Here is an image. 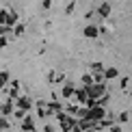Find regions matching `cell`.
I'll use <instances>...</instances> for the list:
<instances>
[{
    "instance_id": "cell-1",
    "label": "cell",
    "mask_w": 132,
    "mask_h": 132,
    "mask_svg": "<svg viewBox=\"0 0 132 132\" xmlns=\"http://www.w3.org/2000/svg\"><path fill=\"white\" fill-rule=\"evenodd\" d=\"M87 89V97L89 100H97L106 93V85H91V87H85Z\"/></svg>"
},
{
    "instance_id": "cell-2",
    "label": "cell",
    "mask_w": 132,
    "mask_h": 132,
    "mask_svg": "<svg viewBox=\"0 0 132 132\" xmlns=\"http://www.w3.org/2000/svg\"><path fill=\"white\" fill-rule=\"evenodd\" d=\"M104 117H106V108H102V106H93V108H89V119H91L93 123L102 121Z\"/></svg>"
},
{
    "instance_id": "cell-3",
    "label": "cell",
    "mask_w": 132,
    "mask_h": 132,
    "mask_svg": "<svg viewBox=\"0 0 132 132\" xmlns=\"http://www.w3.org/2000/svg\"><path fill=\"white\" fill-rule=\"evenodd\" d=\"M111 11H113V4L108 2V0H104V2H100V7H97V11H95V13L100 15L102 20H106L108 15H111Z\"/></svg>"
},
{
    "instance_id": "cell-4",
    "label": "cell",
    "mask_w": 132,
    "mask_h": 132,
    "mask_svg": "<svg viewBox=\"0 0 132 132\" xmlns=\"http://www.w3.org/2000/svg\"><path fill=\"white\" fill-rule=\"evenodd\" d=\"M82 35H85V37H89V39H95V37L100 35V30H97V26H95V24H89V26H85Z\"/></svg>"
},
{
    "instance_id": "cell-5",
    "label": "cell",
    "mask_w": 132,
    "mask_h": 132,
    "mask_svg": "<svg viewBox=\"0 0 132 132\" xmlns=\"http://www.w3.org/2000/svg\"><path fill=\"white\" fill-rule=\"evenodd\" d=\"M119 76V69L117 67H104V80H113Z\"/></svg>"
},
{
    "instance_id": "cell-6",
    "label": "cell",
    "mask_w": 132,
    "mask_h": 132,
    "mask_svg": "<svg viewBox=\"0 0 132 132\" xmlns=\"http://www.w3.org/2000/svg\"><path fill=\"white\" fill-rule=\"evenodd\" d=\"M74 97L78 100V104H80V102L85 104L87 100H89V97H87V89H85V87H82V89H76V91H74Z\"/></svg>"
},
{
    "instance_id": "cell-7",
    "label": "cell",
    "mask_w": 132,
    "mask_h": 132,
    "mask_svg": "<svg viewBox=\"0 0 132 132\" xmlns=\"http://www.w3.org/2000/svg\"><path fill=\"white\" fill-rule=\"evenodd\" d=\"M113 123H115V121H113L111 117H104L102 121H97V126H95V130H108V128H111Z\"/></svg>"
},
{
    "instance_id": "cell-8",
    "label": "cell",
    "mask_w": 132,
    "mask_h": 132,
    "mask_svg": "<svg viewBox=\"0 0 132 132\" xmlns=\"http://www.w3.org/2000/svg\"><path fill=\"white\" fill-rule=\"evenodd\" d=\"M95 104H97V106H102V108H106L108 104H111V95H108V93H104L102 97H97V100H95Z\"/></svg>"
},
{
    "instance_id": "cell-9",
    "label": "cell",
    "mask_w": 132,
    "mask_h": 132,
    "mask_svg": "<svg viewBox=\"0 0 132 132\" xmlns=\"http://www.w3.org/2000/svg\"><path fill=\"white\" fill-rule=\"evenodd\" d=\"M74 91H76V87L71 85V82H67V85L63 87V91H61V93H63V97H71V95H74Z\"/></svg>"
},
{
    "instance_id": "cell-10",
    "label": "cell",
    "mask_w": 132,
    "mask_h": 132,
    "mask_svg": "<svg viewBox=\"0 0 132 132\" xmlns=\"http://www.w3.org/2000/svg\"><path fill=\"white\" fill-rule=\"evenodd\" d=\"M50 111L59 115V113L63 111V106H61V102H56V100H54V102H50V104H48V113H50Z\"/></svg>"
},
{
    "instance_id": "cell-11",
    "label": "cell",
    "mask_w": 132,
    "mask_h": 132,
    "mask_svg": "<svg viewBox=\"0 0 132 132\" xmlns=\"http://www.w3.org/2000/svg\"><path fill=\"white\" fill-rule=\"evenodd\" d=\"M76 117H78V119H89V108H87V106H80L78 113H76Z\"/></svg>"
},
{
    "instance_id": "cell-12",
    "label": "cell",
    "mask_w": 132,
    "mask_h": 132,
    "mask_svg": "<svg viewBox=\"0 0 132 132\" xmlns=\"http://www.w3.org/2000/svg\"><path fill=\"white\" fill-rule=\"evenodd\" d=\"M91 74H104V65L100 61H95V63L91 65Z\"/></svg>"
},
{
    "instance_id": "cell-13",
    "label": "cell",
    "mask_w": 132,
    "mask_h": 132,
    "mask_svg": "<svg viewBox=\"0 0 132 132\" xmlns=\"http://www.w3.org/2000/svg\"><path fill=\"white\" fill-rule=\"evenodd\" d=\"M82 85H85V87H91L93 85V76H91V71H89V74H82Z\"/></svg>"
},
{
    "instance_id": "cell-14",
    "label": "cell",
    "mask_w": 132,
    "mask_h": 132,
    "mask_svg": "<svg viewBox=\"0 0 132 132\" xmlns=\"http://www.w3.org/2000/svg\"><path fill=\"white\" fill-rule=\"evenodd\" d=\"M74 9H76V0H69V2H67V7H65V13H67V15H71V13H74Z\"/></svg>"
},
{
    "instance_id": "cell-15",
    "label": "cell",
    "mask_w": 132,
    "mask_h": 132,
    "mask_svg": "<svg viewBox=\"0 0 132 132\" xmlns=\"http://www.w3.org/2000/svg\"><path fill=\"white\" fill-rule=\"evenodd\" d=\"M20 106L24 108V111H28V108H30V100H26V97H22V100H20Z\"/></svg>"
},
{
    "instance_id": "cell-16",
    "label": "cell",
    "mask_w": 132,
    "mask_h": 132,
    "mask_svg": "<svg viewBox=\"0 0 132 132\" xmlns=\"http://www.w3.org/2000/svg\"><path fill=\"white\" fill-rule=\"evenodd\" d=\"M128 119H130V113H121V115H119V123H126V121H128Z\"/></svg>"
},
{
    "instance_id": "cell-17",
    "label": "cell",
    "mask_w": 132,
    "mask_h": 132,
    "mask_svg": "<svg viewBox=\"0 0 132 132\" xmlns=\"http://www.w3.org/2000/svg\"><path fill=\"white\" fill-rule=\"evenodd\" d=\"M119 85H121V89H128V85H130V78H126V76H123V78L119 80Z\"/></svg>"
},
{
    "instance_id": "cell-18",
    "label": "cell",
    "mask_w": 132,
    "mask_h": 132,
    "mask_svg": "<svg viewBox=\"0 0 132 132\" xmlns=\"http://www.w3.org/2000/svg\"><path fill=\"white\" fill-rule=\"evenodd\" d=\"M7 18H9L7 11H0V24H7Z\"/></svg>"
},
{
    "instance_id": "cell-19",
    "label": "cell",
    "mask_w": 132,
    "mask_h": 132,
    "mask_svg": "<svg viewBox=\"0 0 132 132\" xmlns=\"http://www.w3.org/2000/svg\"><path fill=\"white\" fill-rule=\"evenodd\" d=\"M54 80H56V82H63V80H65V74H63V71H61V74H54Z\"/></svg>"
},
{
    "instance_id": "cell-20",
    "label": "cell",
    "mask_w": 132,
    "mask_h": 132,
    "mask_svg": "<svg viewBox=\"0 0 132 132\" xmlns=\"http://www.w3.org/2000/svg\"><path fill=\"white\" fill-rule=\"evenodd\" d=\"M15 35H24V26H22V24L15 26Z\"/></svg>"
},
{
    "instance_id": "cell-21",
    "label": "cell",
    "mask_w": 132,
    "mask_h": 132,
    "mask_svg": "<svg viewBox=\"0 0 132 132\" xmlns=\"http://www.w3.org/2000/svg\"><path fill=\"white\" fill-rule=\"evenodd\" d=\"M108 130H111V132H121V126H117V123H113V126H111V128H108Z\"/></svg>"
},
{
    "instance_id": "cell-22",
    "label": "cell",
    "mask_w": 132,
    "mask_h": 132,
    "mask_svg": "<svg viewBox=\"0 0 132 132\" xmlns=\"http://www.w3.org/2000/svg\"><path fill=\"white\" fill-rule=\"evenodd\" d=\"M24 130H32V121H30V119H26V121H24Z\"/></svg>"
},
{
    "instance_id": "cell-23",
    "label": "cell",
    "mask_w": 132,
    "mask_h": 132,
    "mask_svg": "<svg viewBox=\"0 0 132 132\" xmlns=\"http://www.w3.org/2000/svg\"><path fill=\"white\" fill-rule=\"evenodd\" d=\"M52 7V0H43V9H50Z\"/></svg>"
},
{
    "instance_id": "cell-24",
    "label": "cell",
    "mask_w": 132,
    "mask_h": 132,
    "mask_svg": "<svg viewBox=\"0 0 132 132\" xmlns=\"http://www.w3.org/2000/svg\"><path fill=\"white\" fill-rule=\"evenodd\" d=\"M7 46V37H0V48H4Z\"/></svg>"
},
{
    "instance_id": "cell-25",
    "label": "cell",
    "mask_w": 132,
    "mask_h": 132,
    "mask_svg": "<svg viewBox=\"0 0 132 132\" xmlns=\"http://www.w3.org/2000/svg\"><path fill=\"white\" fill-rule=\"evenodd\" d=\"M4 80H7V74H0V85H2Z\"/></svg>"
},
{
    "instance_id": "cell-26",
    "label": "cell",
    "mask_w": 132,
    "mask_h": 132,
    "mask_svg": "<svg viewBox=\"0 0 132 132\" xmlns=\"http://www.w3.org/2000/svg\"><path fill=\"white\" fill-rule=\"evenodd\" d=\"M126 95H130V97H132V89H126Z\"/></svg>"
},
{
    "instance_id": "cell-27",
    "label": "cell",
    "mask_w": 132,
    "mask_h": 132,
    "mask_svg": "<svg viewBox=\"0 0 132 132\" xmlns=\"http://www.w3.org/2000/svg\"><path fill=\"white\" fill-rule=\"evenodd\" d=\"M100 2H104V0H100Z\"/></svg>"
}]
</instances>
